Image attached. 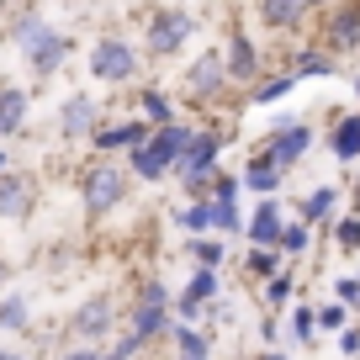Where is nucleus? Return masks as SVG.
<instances>
[{
  "label": "nucleus",
  "instance_id": "f257e3e1",
  "mask_svg": "<svg viewBox=\"0 0 360 360\" xmlns=\"http://www.w3.org/2000/svg\"><path fill=\"white\" fill-rule=\"evenodd\" d=\"M85 64H90V79H96V85H133V79L143 75V53L117 32L96 37L90 53H85Z\"/></svg>",
  "mask_w": 360,
  "mask_h": 360
},
{
  "label": "nucleus",
  "instance_id": "f03ea898",
  "mask_svg": "<svg viewBox=\"0 0 360 360\" xmlns=\"http://www.w3.org/2000/svg\"><path fill=\"white\" fill-rule=\"evenodd\" d=\"M191 32H196V16L186 11V6H154V11H148V27H143V48H138V53L175 58L180 48L191 43Z\"/></svg>",
  "mask_w": 360,
  "mask_h": 360
},
{
  "label": "nucleus",
  "instance_id": "7ed1b4c3",
  "mask_svg": "<svg viewBox=\"0 0 360 360\" xmlns=\"http://www.w3.org/2000/svg\"><path fill=\"white\" fill-rule=\"evenodd\" d=\"M127 186H133V175H127L122 165H112V159H96V165H85V180H79L85 217H106V212H117V207L127 202Z\"/></svg>",
  "mask_w": 360,
  "mask_h": 360
},
{
  "label": "nucleus",
  "instance_id": "20e7f679",
  "mask_svg": "<svg viewBox=\"0 0 360 360\" xmlns=\"http://www.w3.org/2000/svg\"><path fill=\"white\" fill-rule=\"evenodd\" d=\"M228 90V64H223V48H202V53L186 64V75H180V96L191 106H212L217 96Z\"/></svg>",
  "mask_w": 360,
  "mask_h": 360
},
{
  "label": "nucleus",
  "instance_id": "39448f33",
  "mask_svg": "<svg viewBox=\"0 0 360 360\" xmlns=\"http://www.w3.org/2000/svg\"><path fill=\"white\" fill-rule=\"evenodd\" d=\"M313 143H318V133H313V122H276L265 138H259V148H265L276 165L292 175L297 165H302L307 154H313Z\"/></svg>",
  "mask_w": 360,
  "mask_h": 360
},
{
  "label": "nucleus",
  "instance_id": "423d86ee",
  "mask_svg": "<svg viewBox=\"0 0 360 360\" xmlns=\"http://www.w3.org/2000/svg\"><path fill=\"white\" fill-rule=\"evenodd\" d=\"M69 53H75V37L58 32V27H43V32H37L32 43L22 48V58H27V69H32L37 85H43V79H53L58 69L69 64Z\"/></svg>",
  "mask_w": 360,
  "mask_h": 360
},
{
  "label": "nucleus",
  "instance_id": "0eeeda50",
  "mask_svg": "<svg viewBox=\"0 0 360 360\" xmlns=\"http://www.w3.org/2000/svg\"><path fill=\"white\" fill-rule=\"evenodd\" d=\"M223 148H228V133H217V127H196V143L175 159V169H169V175H175V180L212 175V169H217V159H223Z\"/></svg>",
  "mask_w": 360,
  "mask_h": 360
},
{
  "label": "nucleus",
  "instance_id": "6e6552de",
  "mask_svg": "<svg viewBox=\"0 0 360 360\" xmlns=\"http://www.w3.org/2000/svg\"><path fill=\"white\" fill-rule=\"evenodd\" d=\"M148 133H154V122H143V117H117V122H101L96 133H90V148L96 154H127V148L148 143Z\"/></svg>",
  "mask_w": 360,
  "mask_h": 360
},
{
  "label": "nucleus",
  "instance_id": "1a4fd4ad",
  "mask_svg": "<svg viewBox=\"0 0 360 360\" xmlns=\"http://www.w3.org/2000/svg\"><path fill=\"white\" fill-rule=\"evenodd\" d=\"M96 127H101V101H96L90 90H69L64 101H58V133L79 143V138H90Z\"/></svg>",
  "mask_w": 360,
  "mask_h": 360
},
{
  "label": "nucleus",
  "instance_id": "9d476101",
  "mask_svg": "<svg viewBox=\"0 0 360 360\" xmlns=\"http://www.w3.org/2000/svg\"><path fill=\"white\" fill-rule=\"evenodd\" d=\"M307 16H313V6H307V0H255V22L265 27V32H276V37L302 32Z\"/></svg>",
  "mask_w": 360,
  "mask_h": 360
},
{
  "label": "nucleus",
  "instance_id": "9b49d317",
  "mask_svg": "<svg viewBox=\"0 0 360 360\" xmlns=\"http://www.w3.org/2000/svg\"><path fill=\"white\" fill-rule=\"evenodd\" d=\"M318 48H323V53H334V58L360 53V0H349V6H339V11L328 16V27H323V37H318Z\"/></svg>",
  "mask_w": 360,
  "mask_h": 360
},
{
  "label": "nucleus",
  "instance_id": "f8f14e48",
  "mask_svg": "<svg viewBox=\"0 0 360 360\" xmlns=\"http://www.w3.org/2000/svg\"><path fill=\"white\" fill-rule=\"evenodd\" d=\"M112 323H117V302L112 297H90V302H79L75 318H69V328H75L79 345H101V339L112 334Z\"/></svg>",
  "mask_w": 360,
  "mask_h": 360
},
{
  "label": "nucleus",
  "instance_id": "ddd939ff",
  "mask_svg": "<svg viewBox=\"0 0 360 360\" xmlns=\"http://www.w3.org/2000/svg\"><path fill=\"white\" fill-rule=\"evenodd\" d=\"M223 64H228V85H249V79L265 75V69H259V48H255V37H249L244 27H233V32H228Z\"/></svg>",
  "mask_w": 360,
  "mask_h": 360
},
{
  "label": "nucleus",
  "instance_id": "4468645a",
  "mask_svg": "<svg viewBox=\"0 0 360 360\" xmlns=\"http://www.w3.org/2000/svg\"><path fill=\"white\" fill-rule=\"evenodd\" d=\"M27 117H32V90L27 85H0V143H11V138L27 133Z\"/></svg>",
  "mask_w": 360,
  "mask_h": 360
},
{
  "label": "nucleus",
  "instance_id": "2eb2a0df",
  "mask_svg": "<svg viewBox=\"0 0 360 360\" xmlns=\"http://www.w3.org/2000/svg\"><path fill=\"white\" fill-rule=\"evenodd\" d=\"M281 228H286V207L276 202V196H255V212L244 217V233H249V244H265V249H276Z\"/></svg>",
  "mask_w": 360,
  "mask_h": 360
},
{
  "label": "nucleus",
  "instance_id": "dca6fc26",
  "mask_svg": "<svg viewBox=\"0 0 360 360\" xmlns=\"http://www.w3.org/2000/svg\"><path fill=\"white\" fill-rule=\"evenodd\" d=\"M165 328H169V302H148V297H138V302H133V318H127L122 334L143 349V345H154Z\"/></svg>",
  "mask_w": 360,
  "mask_h": 360
},
{
  "label": "nucleus",
  "instance_id": "f3484780",
  "mask_svg": "<svg viewBox=\"0 0 360 360\" xmlns=\"http://www.w3.org/2000/svg\"><path fill=\"white\" fill-rule=\"evenodd\" d=\"M32 202H37L32 175H22V169H6V175H0V217L22 223V217L32 212Z\"/></svg>",
  "mask_w": 360,
  "mask_h": 360
},
{
  "label": "nucleus",
  "instance_id": "a211bd4d",
  "mask_svg": "<svg viewBox=\"0 0 360 360\" xmlns=\"http://www.w3.org/2000/svg\"><path fill=\"white\" fill-rule=\"evenodd\" d=\"M244 191H255V196H276L286 186V169L276 165V159L265 154V148H255V154H249V165H244Z\"/></svg>",
  "mask_w": 360,
  "mask_h": 360
},
{
  "label": "nucleus",
  "instance_id": "6ab92c4d",
  "mask_svg": "<svg viewBox=\"0 0 360 360\" xmlns=\"http://www.w3.org/2000/svg\"><path fill=\"white\" fill-rule=\"evenodd\" d=\"M148 143H154L159 154L169 159V169H175V159L186 154L191 143H196V127H191V122H180V117H175V122H159L154 133H148Z\"/></svg>",
  "mask_w": 360,
  "mask_h": 360
},
{
  "label": "nucleus",
  "instance_id": "aec40b11",
  "mask_svg": "<svg viewBox=\"0 0 360 360\" xmlns=\"http://www.w3.org/2000/svg\"><path fill=\"white\" fill-rule=\"evenodd\" d=\"M328 154H334L339 165H355L360 159V117L355 112L334 117V127H328Z\"/></svg>",
  "mask_w": 360,
  "mask_h": 360
},
{
  "label": "nucleus",
  "instance_id": "412c9836",
  "mask_svg": "<svg viewBox=\"0 0 360 360\" xmlns=\"http://www.w3.org/2000/svg\"><path fill=\"white\" fill-rule=\"evenodd\" d=\"M127 175L143 180V186H159V180H169V159L154 143H138V148H127Z\"/></svg>",
  "mask_w": 360,
  "mask_h": 360
},
{
  "label": "nucleus",
  "instance_id": "4be33fe9",
  "mask_svg": "<svg viewBox=\"0 0 360 360\" xmlns=\"http://www.w3.org/2000/svg\"><path fill=\"white\" fill-rule=\"evenodd\" d=\"M286 75H297V79H328V75H339V58L323 53L318 43H307V48H297V53H292Z\"/></svg>",
  "mask_w": 360,
  "mask_h": 360
},
{
  "label": "nucleus",
  "instance_id": "5701e85b",
  "mask_svg": "<svg viewBox=\"0 0 360 360\" xmlns=\"http://www.w3.org/2000/svg\"><path fill=\"white\" fill-rule=\"evenodd\" d=\"M297 85H302V79L286 75V69H281V75H259V79H249L244 101H249V106H276V101H286Z\"/></svg>",
  "mask_w": 360,
  "mask_h": 360
},
{
  "label": "nucleus",
  "instance_id": "b1692460",
  "mask_svg": "<svg viewBox=\"0 0 360 360\" xmlns=\"http://www.w3.org/2000/svg\"><path fill=\"white\" fill-rule=\"evenodd\" d=\"M334 207H339V191L334 186H318V191H307L302 196V207H297V217H302L307 228H318V223H334Z\"/></svg>",
  "mask_w": 360,
  "mask_h": 360
},
{
  "label": "nucleus",
  "instance_id": "393cba45",
  "mask_svg": "<svg viewBox=\"0 0 360 360\" xmlns=\"http://www.w3.org/2000/svg\"><path fill=\"white\" fill-rule=\"evenodd\" d=\"M138 117H143V122H175V96H169L165 85H143L138 90Z\"/></svg>",
  "mask_w": 360,
  "mask_h": 360
},
{
  "label": "nucleus",
  "instance_id": "a878e982",
  "mask_svg": "<svg viewBox=\"0 0 360 360\" xmlns=\"http://www.w3.org/2000/svg\"><path fill=\"white\" fill-rule=\"evenodd\" d=\"M175 360H212V339L191 323H175Z\"/></svg>",
  "mask_w": 360,
  "mask_h": 360
},
{
  "label": "nucleus",
  "instance_id": "bb28decb",
  "mask_svg": "<svg viewBox=\"0 0 360 360\" xmlns=\"http://www.w3.org/2000/svg\"><path fill=\"white\" fill-rule=\"evenodd\" d=\"M244 270L255 276V281H270V276H281V270H286V255H281V249H265V244H249Z\"/></svg>",
  "mask_w": 360,
  "mask_h": 360
},
{
  "label": "nucleus",
  "instance_id": "cd10ccee",
  "mask_svg": "<svg viewBox=\"0 0 360 360\" xmlns=\"http://www.w3.org/2000/svg\"><path fill=\"white\" fill-rule=\"evenodd\" d=\"M175 228H180V233H191V238L212 233V202H186L175 212Z\"/></svg>",
  "mask_w": 360,
  "mask_h": 360
},
{
  "label": "nucleus",
  "instance_id": "c85d7f7f",
  "mask_svg": "<svg viewBox=\"0 0 360 360\" xmlns=\"http://www.w3.org/2000/svg\"><path fill=\"white\" fill-rule=\"evenodd\" d=\"M27 323H32L27 297H22V292H6V297H0V328H6V334H22Z\"/></svg>",
  "mask_w": 360,
  "mask_h": 360
},
{
  "label": "nucleus",
  "instance_id": "c756f323",
  "mask_svg": "<svg viewBox=\"0 0 360 360\" xmlns=\"http://www.w3.org/2000/svg\"><path fill=\"white\" fill-rule=\"evenodd\" d=\"M307 244H313V228H307L302 217H286V228H281V238H276V249L292 259V255H307Z\"/></svg>",
  "mask_w": 360,
  "mask_h": 360
},
{
  "label": "nucleus",
  "instance_id": "7c9ffc66",
  "mask_svg": "<svg viewBox=\"0 0 360 360\" xmlns=\"http://www.w3.org/2000/svg\"><path fill=\"white\" fill-rule=\"evenodd\" d=\"M186 255L196 259V265H207V270H223V259H228V249H223V233L217 238H191V244H186Z\"/></svg>",
  "mask_w": 360,
  "mask_h": 360
},
{
  "label": "nucleus",
  "instance_id": "2f4dec72",
  "mask_svg": "<svg viewBox=\"0 0 360 360\" xmlns=\"http://www.w3.org/2000/svg\"><path fill=\"white\" fill-rule=\"evenodd\" d=\"M286 328H292L297 345H313V334H318V307H313V302H297V307H292V323H286Z\"/></svg>",
  "mask_w": 360,
  "mask_h": 360
},
{
  "label": "nucleus",
  "instance_id": "473e14b6",
  "mask_svg": "<svg viewBox=\"0 0 360 360\" xmlns=\"http://www.w3.org/2000/svg\"><path fill=\"white\" fill-rule=\"evenodd\" d=\"M328 233H334V244L345 249V255H355V249H360V217L355 212H339L334 223H328Z\"/></svg>",
  "mask_w": 360,
  "mask_h": 360
},
{
  "label": "nucleus",
  "instance_id": "72a5a7b5",
  "mask_svg": "<svg viewBox=\"0 0 360 360\" xmlns=\"http://www.w3.org/2000/svg\"><path fill=\"white\" fill-rule=\"evenodd\" d=\"M43 27H48V16H43V11H22V16L11 22V48H27L37 32H43Z\"/></svg>",
  "mask_w": 360,
  "mask_h": 360
},
{
  "label": "nucleus",
  "instance_id": "f704fd0d",
  "mask_svg": "<svg viewBox=\"0 0 360 360\" xmlns=\"http://www.w3.org/2000/svg\"><path fill=\"white\" fill-rule=\"evenodd\" d=\"M212 233H244V212H238V202H212Z\"/></svg>",
  "mask_w": 360,
  "mask_h": 360
},
{
  "label": "nucleus",
  "instance_id": "c9c22d12",
  "mask_svg": "<svg viewBox=\"0 0 360 360\" xmlns=\"http://www.w3.org/2000/svg\"><path fill=\"white\" fill-rule=\"evenodd\" d=\"M238 191H244V180H238V175L212 169V191H207V202H238Z\"/></svg>",
  "mask_w": 360,
  "mask_h": 360
},
{
  "label": "nucleus",
  "instance_id": "e433bc0d",
  "mask_svg": "<svg viewBox=\"0 0 360 360\" xmlns=\"http://www.w3.org/2000/svg\"><path fill=\"white\" fill-rule=\"evenodd\" d=\"M345 323H349V307L345 302H323V307H318V328H323V334H339Z\"/></svg>",
  "mask_w": 360,
  "mask_h": 360
},
{
  "label": "nucleus",
  "instance_id": "4c0bfd02",
  "mask_svg": "<svg viewBox=\"0 0 360 360\" xmlns=\"http://www.w3.org/2000/svg\"><path fill=\"white\" fill-rule=\"evenodd\" d=\"M286 302H292V276L281 270V276L265 281V307H286Z\"/></svg>",
  "mask_w": 360,
  "mask_h": 360
},
{
  "label": "nucleus",
  "instance_id": "58836bf2",
  "mask_svg": "<svg viewBox=\"0 0 360 360\" xmlns=\"http://www.w3.org/2000/svg\"><path fill=\"white\" fill-rule=\"evenodd\" d=\"M334 345L345 349V360H360V323H345V328L334 334Z\"/></svg>",
  "mask_w": 360,
  "mask_h": 360
},
{
  "label": "nucleus",
  "instance_id": "ea45409f",
  "mask_svg": "<svg viewBox=\"0 0 360 360\" xmlns=\"http://www.w3.org/2000/svg\"><path fill=\"white\" fill-rule=\"evenodd\" d=\"M355 297H360V276H339V281H334V302L355 307Z\"/></svg>",
  "mask_w": 360,
  "mask_h": 360
},
{
  "label": "nucleus",
  "instance_id": "a19ab883",
  "mask_svg": "<svg viewBox=\"0 0 360 360\" xmlns=\"http://www.w3.org/2000/svg\"><path fill=\"white\" fill-rule=\"evenodd\" d=\"M69 360H106V355H101V349H90V345H79V349H75Z\"/></svg>",
  "mask_w": 360,
  "mask_h": 360
},
{
  "label": "nucleus",
  "instance_id": "79ce46f5",
  "mask_svg": "<svg viewBox=\"0 0 360 360\" xmlns=\"http://www.w3.org/2000/svg\"><path fill=\"white\" fill-rule=\"evenodd\" d=\"M349 212L360 217V180H355V186H349Z\"/></svg>",
  "mask_w": 360,
  "mask_h": 360
},
{
  "label": "nucleus",
  "instance_id": "37998d69",
  "mask_svg": "<svg viewBox=\"0 0 360 360\" xmlns=\"http://www.w3.org/2000/svg\"><path fill=\"white\" fill-rule=\"evenodd\" d=\"M255 360H286V355H281V349H259Z\"/></svg>",
  "mask_w": 360,
  "mask_h": 360
},
{
  "label": "nucleus",
  "instance_id": "c03bdc74",
  "mask_svg": "<svg viewBox=\"0 0 360 360\" xmlns=\"http://www.w3.org/2000/svg\"><path fill=\"white\" fill-rule=\"evenodd\" d=\"M6 276H11V265H6V259H0V292H6Z\"/></svg>",
  "mask_w": 360,
  "mask_h": 360
},
{
  "label": "nucleus",
  "instance_id": "a18cd8bd",
  "mask_svg": "<svg viewBox=\"0 0 360 360\" xmlns=\"http://www.w3.org/2000/svg\"><path fill=\"white\" fill-rule=\"evenodd\" d=\"M6 169H11V165H6V148H0V175H6Z\"/></svg>",
  "mask_w": 360,
  "mask_h": 360
},
{
  "label": "nucleus",
  "instance_id": "49530a36",
  "mask_svg": "<svg viewBox=\"0 0 360 360\" xmlns=\"http://www.w3.org/2000/svg\"><path fill=\"white\" fill-rule=\"evenodd\" d=\"M0 360H22V355H11V349H0Z\"/></svg>",
  "mask_w": 360,
  "mask_h": 360
},
{
  "label": "nucleus",
  "instance_id": "de8ad7c7",
  "mask_svg": "<svg viewBox=\"0 0 360 360\" xmlns=\"http://www.w3.org/2000/svg\"><path fill=\"white\" fill-rule=\"evenodd\" d=\"M6 11H11V0H0V16H6Z\"/></svg>",
  "mask_w": 360,
  "mask_h": 360
},
{
  "label": "nucleus",
  "instance_id": "09e8293b",
  "mask_svg": "<svg viewBox=\"0 0 360 360\" xmlns=\"http://www.w3.org/2000/svg\"><path fill=\"white\" fill-rule=\"evenodd\" d=\"M307 6H328V0H307Z\"/></svg>",
  "mask_w": 360,
  "mask_h": 360
},
{
  "label": "nucleus",
  "instance_id": "8fccbe9b",
  "mask_svg": "<svg viewBox=\"0 0 360 360\" xmlns=\"http://www.w3.org/2000/svg\"><path fill=\"white\" fill-rule=\"evenodd\" d=\"M349 313H360V297H355V307H349Z\"/></svg>",
  "mask_w": 360,
  "mask_h": 360
},
{
  "label": "nucleus",
  "instance_id": "3c124183",
  "mask_svg": "<svg viewBox=\"0 0 360 360\" xmlns=\"http://www.w3.org/2000/svg\"><path fill=\"white\" fill-rule=\"evenodd\" d=\"M355 96H360V75H355Z\"/></svg>",
  "mask_w": 360,
  "mask_h": 360
},
{
  "label": "nucleus",
  "instance_id": "603ef678",
  "mask_svg": "<svg viewBox=\"0 0 360 360\" xmlns=\"http://www.w3.org/2000/svg\"><path fill=\"white\" fill-rule=\"evenodd\" d=\"M165 360H175V355H165Z\"/></svg>",
  "mask_w": 360,
  "mask_h": 360
},
{
  "label": "nucleus",
  "instance_id": "864d4df0",
  "mask_svg": "<svg viewBox=\"0 0 360 360\" xmlns=\"http://www.w3.org/2000/svg\"><path fill=\"white\" fill-rule=\"evenodd\" d=\"M355 117H360V112H355Z\"/></svg>",
  "mask_w": 360,
  "mask_h": 360
}]
</instances>
